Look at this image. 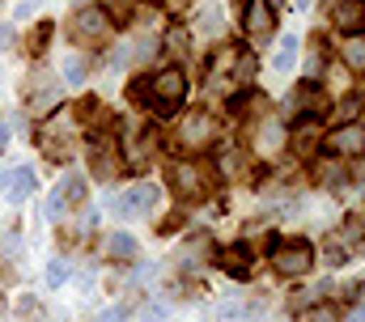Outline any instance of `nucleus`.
Masks as SVG:
<instances>
[{"instance_id":"f257e3e1","label":"nucleus","mask_w":365,"mask_h":322,"mask_svg":"<svg viewBox=\"0 0 365 322\" xmlns=\"http://www.w3.org/2000/svg\"><path fill=\"white\" fill-rule=\"evenodd\" d=\"M255 77V56L247 51V47H238V43H225L217 56H212V64H208V85L217 89V85H242V80Z\"/></svg>"},{"instance_id":"f03ea898","label":"nucleus","mask_w":365,"mask_h":322,"mask_svg":"<svg viewBox=\"0 0 365 322\" xmlns=\"http://www.w3.org/2000/svg\"><path fill=\"white\" fill-rule=\"evenodd\" d=\"M217 115L212 110H187L182 115V123L175 128V145H179L182 153H204V149H212L217 145Z\"/></svg>"},{"instance_id":"7ed1b4c3","label":"nucleus","mask_w":365,"mask_h":322,"mask_svg":"<svg viewBox=\"0 0 365 322\" xmlns=\"http://www.w3.org/2000/svg\"><path fill=\"white\" fill-rule=\"evenodd\" d=\"M182 98H187V77H182V68H162L158 77L149 80V102H153V110L158 115H175L182 106Z\"/></svg>"},{"instance_id":"20e7f679","label":"nucleus","mask_w":365,"mask_h":322,"mask_svg":"<svg viewBox=\"0 0 365 322\" xmlns=\"http://www.w3.org/2000/svg\"><path fill=\"white\" fill-rule=\"evenodd\" d=\"M272 263L280 276H302V271H310V263H314V246L306 238H280L272 246Z\"/></svg>"},{"instance_id":"39448f33","label":"nucleus","mask_w":365,"mask_h":322,"mask_svg":"<svg viewBox=\"0 0 365 322\" xmlns=\"http://www.w3.org/2000/svg\"><path fill=\"white\" fill-rule=\"evenodd\" d=\"M166 178H170V187H175L179 195H187V199H204V195L212 191V174H208L200 161H175Z\"/></svg>"},{"instance_id":"423d86ee","label":"nucleus","mask_w":365,"mask_h":322,"mask_svg":"<svg viewBox=\"0 0 365 322\" xmlns=\"http://www.w3.org/2000/svg\"><path fill=\"white\" fill-rule=\"evenodd\" d=\"M68 34H73V43H81V47L102 43V38L110 34V13H106V9H93V4H86V9L73 17Z\"/></svg>"},{"instance_id":"0eeeda50","label":"nucleus","mask_w":365,"mask_h":322,"mask_svg":"<svg viewBox=\"0 0 365 322\" xmlns=\"http://www.w3.org/2000/svg\"><path fill=\"white\" fill-rule=\"evenodd\" d=\"M323 149L331 153V157H365V128L361 123H340V128H331L327 136H323Z\"/></svg>"},{"instance_id":"6e6552de","label":"nucleus","mask_w":365,"mask_h":322,"mask_svg":"<svg viewBox=\"0 0 365 322\" xmlns=\"http://www.w3.org/2000/svg\"><path fill=\"white\" fill-rule=\"evenodd\" d=\"M357 250H365V221L361 217H349V221L336 229V238L327 242V254H331L336 263H344V259L357 254Z\"/></svg>"},{"instance_id":"1a4fd4ad","label":"nucleus","mask_w":365,"mask_h":322,"mask_svg":"<svg viewBox=\"0 0 365 322\" xmlns=\"http://www.w3.org/2000/svg\"><path fill=\"white\" fill-rule=\"evenodd\" d=\"M60 106V85L51 73H43V68H34V77H30V115H51Z\"/></svg>"},{"instance_id":"9d476101","label":"nucleus","mask_w":365,"mask_h":322,"mask_svg":"<svg viewBox=\"0 0 365 322\" xmlns=\"http://www.w3.org/2000/svg\"><path fill=\"white\" fill-rule=\"evenodd\" d=\"M38 145H43L47 157L68 161L73 157V145H77V128H73V123H47V128L38 132Z\"/></svg>"},{"instance_id":"9b49d317","label":"nucleus","mask_w":365,"mask_h":322,"mask_svg":"<svg viewBox=\"0 0 365 322\" xmlns=\"http://www.w3.org/2000/svg\"><path fill=\"white\" fill-rule=\"evenodd\" d=\"M242 26H247V34H251L255 43H259V38H272V26H276V0H247Z\"/></svg>"},{"instance_id":"f8f14e48","label":"nucleus","mask_w":365,"mask_h":322,"mask_svg":"<svg viewBox=\"0 0 365 322\" xmlns=\"http://www.w3.org/2000/svg\"><path fill=\"white\" fill-rule=\"evenodd\" d=\"M158 204V187L153 182H136L123 199H115L110 208H115V217H145L149 208Z\"/></svg>"},{"instance_id":"ddd939ff","label":"nucleus","mask_w":365,"mask_h":322,"mask_svg":"<svg viewBox=\"0 0 365 322\" xmlns=\"http://www.w3.org/2000/svg\"><path fill=\"white\" fill-rule=\"evenodd\" d=\"M0 195H4L9 204H21V199H30V195H34V174H30L26 165H13V170H4V174H0Z\"/></svg>"},{"instance_id":"4468645a","label":"nucleus","mask_w":365,"mask_h":322,"mask_svg":"<svg viewBox=\"0 0 365 322\" xmlns=\"http://www.w3.org/2000/svg\"><path fill=\"white\" fill-rule=\"evenodd\" d=\"M331 26L340 30V34H365V0H340L336 9H331Z\"/></svg>"},{"instance_id":"2eb2a0df","label":"nucleus","mask_w":365,"mask_h":322,"mask_svg":"<svg viewBox=\"0 0 365 322\" xmlns=\"http://www.w3.org/2000/svg\"><path fill=\"white\" fill-rule=\"evenodd\" d=\"M136 250H140V246H136L132 234H110V238H106V254H110L115 263H132Z\"/></svg>"},{"instance_id":"dca6fc26","label":"nucleus","mask_w":365,"mask_h":322,"mask_svg":"<svg viewBox=\"0 0 365 322\" xmlns=\"http://www.w3.org/2000/svg\"><path fill=\"white\" fill-rule=\"evenodd\" d=\"M221 259H225V271H234V276H247V271H251V263H247V259H251V246H247V242L230 246Z\"/></svg>"},{"instance_id":"f3484780","label":"nucleus","mask_w":365,"mask_h":322,"mask_svg":"<svg viewBox=\"0 0 365 322\" xmlns=\"http://www.w3.org/2000/svg\"><path fill=\"white\" fill-rule=\"evenodd\" d=\"M293 64H297V38H293V34H284V43L276 47V56H272V68H276V73H289Z\"/></svg>"},{"instance_id":"a211bd4d","label":"nucleus","mask_w":365,"mask_h":322,"mask_svg":"<svg viewBox=\"0 0 365 322\" xmlns=\"http://www.w3.org/2000/svg\"><path fill=\"white\" fill-rule=\"evenodd\" d=\"M280 145H284V128H280V123H264L259 136H255V149H259V153H272Z\"/></svg>"},{"instance_id":"6ab92c4d","label":"nucleus","mask_w":365,"mask_h":322,"mask_svg":"<svg viewBox=\"0 0 365 322\" xmlns=\"http://www.w3.org/2000/svg\"><path fill=\"white\" fill-rule=\"evenodd\" d=\"M344 64H349L353 73H365V34H353V38L344 43Z\"/></svg>"},{"instance_id":"aec40b11","label":"nucleus","mask_w":365,"mask_h":322,"mask_svg":"<svg viewBox=\"0 0 365 322\" xmlns=\"http://www.w3.org/2000/svg\"><path fill=\"white\" fill-rule=\"evenodd\" d=\"M60 195H64V204H81V199H86V178H81V174H68V178L60 182Z\"/></svg>"},{"instance_id":"412c9836","label":"nucleus","mask_w":365,"mask_h":322,"mask_svg":"<svg viewBox=\"0 0 365 322\" xmlns=\"http://www.w3.org/2000/svg\"><path fill=\"white\" fill-rule=\"evenodd\" d=\"M64 77H68V85H81V80L90 77V60H81V56H73V60L64 64Z\"/></svg>"},{"instance_id":"4be33fe9","label":"nucleus","mask_w":365,"mask_h":322,"mask_svg":"<svg viewBox=\"0 0 365 322\" xmlns=\"http://www.w3.org/2000/svg\"><path fill=\"white\" fill-rule=\"evenodd\" d=\"M43 43H51V21H38V30L30 34L26 51H30V56H38V51H43Z\"/></svg>"},{"instance_id":"5701e85b","label":"nucleus","mask_w":365,"mask_h":322,"mask_svg":"<svg viewBox=\"0 0 365 322\" xmlns=\"http://www.w3.org/2000/svg\"><path fill=\"white\" fill-rule=\"evenodd\" d=\"M314 178H323L327 187H336V182H344V170L331 165V161H319V165H314Z\"/></svg>"},{"instance_id":"b1692460","label":"nucleus","mask_w":365,"mask_h":322,"mask_svg":"<svg viewBox=\"0 0 365 322\" xmlns=\"http://www.w3.org/2000/svg\"><path fill=\"white\" fill-rule=\"evenodd\" d=\"M64 280H68V263H64V259H56V263H47V284H51V289H60Z\"/></svg>"},{"instance_id":"393cba45","label":"nucleus","mask_w":365,"mask_h":322,"mask_svg":"<svg viewBox=\"0 0 365 322\" xmlns=\"http://www.w3.org/2000/svg\"><path fill=\"white\" fill-rule=\"evenodd\" d=\"M93 174H98V178H110V174H115V165H110V153H106V149H93Z\"/></svg>"},{"instance_id":"a878e982","label":"nucleus","mask_w":365,"mask_h":322,"mask_svg":"<svg viewBox=\"0 0 365 322\" xmlns=\"http://www.w3.org/2000/svg\"><path fill=\"white\" fill-rule=\"evenodd\" d=\"M217 26H221V9H204V13H200V30H204V34H212Z\"/></svg>"},{"instance_id":"bb28decb","label":"nucleus","mask_w":365,"mask_h":322,"mask_svg":"<svg viewBox=\"0 0 365 322\" xmlns=\"http://www.w3.org/2000/svg\"><path fill=\"white\" fill-rule=\"evenodd\" d=\"M110 13H119V17H128V13H132V0H110Z\"/></svg>"},{"instance_id":"cd10ccee","label":"nucleus","mask_w":365,"mask_h":322,"mask_svg":"<svg viewBox=\"0 0 365 322\" xmlns=\"http://www.w3.org/2000/svg\"><path fill=\"white\" fill-rule=\"evenodd\" d=\"M166 318V310H162V306H153V310H145V322H162Z\"/></svg>"},{"instance_id":"c85d7f7f","label":"nucleus","mask_w":365,"mask_h":322,"mask_svg":"<svg viewBox=\"0 0 365 322\" xmlns=\"http://www.w3.org/2000/svg\"><path fill=\"white\" fill-rule=\"evenodd\" d=\"M9 43H13V26H0V51H4Z\"/></svg>"},{"instance_id":"c756f323","label":"nucleus","mask_w":365,"mask_h":322,"mask_svg":"<svg viewBox=\"0 0 365 322\" xmlns=\"http://www.w3.org/2000/svg\"><path fill=\"white\" fill-rule=\"evenodd\" d=\"M98 322H123V314L119 310H106V314H98Z\"/></svg>"},{"instance_id":"7c9ffc66","label":"nucleus","mask_w":365,"mask_h":322,"mask_svg":"<svg viewBox=\"0 0 365 322\" xmlns=\"http://www.w3.org/2000/svg\"><path fill=\"white\" fill-rule=\"evenodd\" d=\"M4 140H9V123L0 119V145H4Z\"/></svg>"},{"instance_id":"2f4dec72","label":"nucleus","mask_w":365,"mask_h":322,"mask_svg":"<svg viewBox=\"0 0 365 322\" xmlns=\"http://www.w3.org/2000/svg\"><path fill=\"white\" fill-rule=\"evenodd\" d=\"M73 4H81V9H86V0H73Z\"/></svg>"},{"instance_id":"473e14b6","label":"nucleus","mask_w":365,"mask_h":322,"mask_svg":"<svg viewBox=\"0 0 365 322\" xmlns=\"http://www.w3.org/2000/svg\"><path fill=\"white\" fill-rule=\"evenodd\" d=\"M297 4H310V0H297Z\"/></svg>"},{"instance_id":"72a5a7b5","label":"nucleus","mask_w":365,"mask_h":322,"mask_svg":"<svg viewBox=\"0 0 365 322\" xmlns=\"http://www.w3.org/2000/svg\"><path fill=\"white\" fill-rule=\"evenodd\" d=\"M242 4H247V0H242Z\"/></svg>"}]
</instances>
